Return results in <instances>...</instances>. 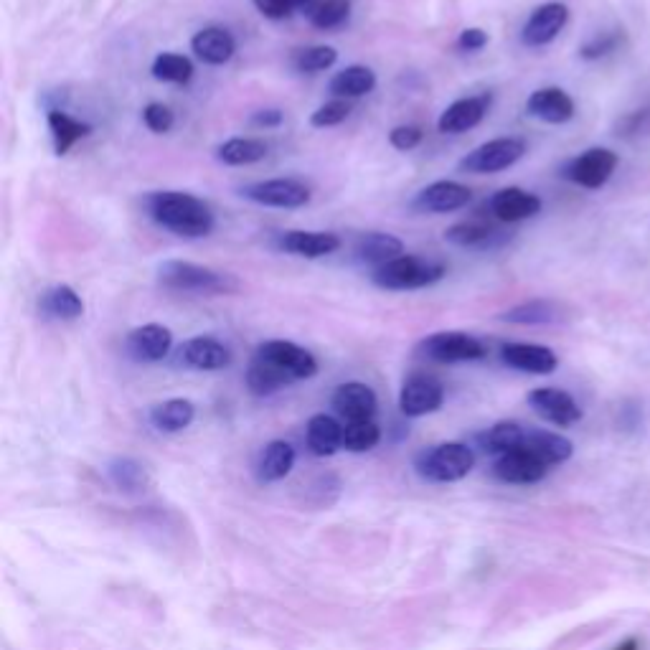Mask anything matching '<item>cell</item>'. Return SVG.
Returning a JSON list of instances; mask_svg holds the SVG:
<instances>
[{"instance_id":"33","label":"cell","mask_w":650,"mask_h":650,"mask_svg":"<svg viewBox=\"0 0 650 650\" xmlns=\"http://www.w3.org/2000/svg\"><path fill=\"white\" fill-rule=\"evenodd\" d=\"M559 318H562V310L554 300H529V303L516 305L501 315L503 323L513 325H546L557 323Z\"/></svg>"},{"instance_id":"44","label":"cell","mask_w":650,"mask_h":650,"mask_svg":"<svg viewBox=\"0 0 650 650\" xmlns=\"http://www.w3.org/2000/svg\"><path fill=\"white\" fill-rule=\"evenodd\" d=\"M143 122L150 133L163 135V133H171V127L176 125V117H173L171 107L163 105V102H150V105L143 110Z\"/></svg>"},{"instance_id":"14","label":"cell","mask_w":650,"mask_h":650,"mask_svg":"<svg viewBox=\"0 0 650 650\" xmlns=\"http://www.w3.org/2000/svg\"><path fill=\"white\" fill-rule=\"evenodd\" d=\"M551 468H546L536 455H531L526 447H518V450L506 452L501 458L493 463V475H496L501 483L508 485H534L541 483L546 478Z\"/></svg>"},{"instance_id":"1","label":"cell","mask_w":650,"mask_h":650,"mask_svg":"<svg viewBox=\"0 0 650 650\" xmlns=\"http://www.w3.org/2000/svg\"><path fill=\"white\" fill-rule=\"evenodd\" d=\"M148 216L166 232L186 239L209 237L214 232L216 219L211 206L204 199L183 191L150 193L145 201Z\"/></svg>"},{"instance_id":"19","label":"cell","mask_w":650,"mask_h":650,"mask_svg":"<svg viewBox=\"0 0 650 650\" xmlns=\"http://www.w3.org/2000/svg\"><path fill=\"white\" fill-rule=\"evenodd\" d=\"M491 214L496 216L503 224H518V221L534 219L541 211V199L536 193L524 191V188H501L498 193H493L491 199Z\"/></svg>"},{"instance_id":"6","label":"cell","mask_w":650,"mask_h":650,"mask_svg":"<svg viewBox=\"0 0 650 650\" xmlns=\"http://www.w3.org/2000/svg\"><path fill=\"white\" fill-rule=\"evenodd\" d=\"M526 155V143L518 138H496L478 145L460 160V171L485 176V173H498L516 166L518 160Z\"/></svg>"},{"instance_id":"51","label":"cell","mask_w":650,"mask_h":650,"mask_svg":"<svg viewBox=\"0 0 650 650\" xmlns=\"http://www.w3.org/2000/svg\"><path fill=\"white\" fill-rule=\"evenodd\" d=\"M318 0H292V6L295 8H313Z\"/></svg>"},{"instance_id":"42","label":"cell","mask_w":650,"mask_h":650,"mask_svg":"<svg viewBox=\"0 0 650 650\" xmlns=\"http://www.w3.org/2000/svg\"><path fill=\"white\" fill-rule=\"evenodd\" d=\"M620 46H623V34H617V31H607V34H597L595 39H590L587 44H582L579 56L587 61H597V59H605V56L615 54Z\"/></svg>"},{"instance_id":"40","label":"cell","mask_w":650,"mask_h":650,"mask_svg":"<svg viewBox=\"0 0 650 650\" xmlns=\"http://www.w3.org/2000/svg\"><path fill=\"white\" fill-rule=\"evenodd\" d=\"M493 229L483 221H460V224H452L445 232V239L455 247H485L491 242Z\"/></svg>"},{"instance_id":"9","label":"cell","mask_w":650,"mask_h":650,"mask_svg":"<svg viewBox=\"0 0 650 650\" xmlns=\"http://www.w3.org/2000/svg\"><path fill=\"white\" fill-rule=\"evenodd\" d=\"M617 163H620V158L610 148H590L569 160L567 168H564V176L577 186L595 191V188H602L610 181Z\"/></svg>"},{"instance_id":"8","label":"cell","mask_w":650,"mask_h":650,"mask_svg":"<svg viewBox=\"0 0 650 650\" xmlns=\"http://www.w3.org/2000/svg\"><path fill=\"white\" fill-rule=\"evenodd\" d=\"M242 196L259 206H272V209H300L310 201V188L295 178H270V181L244 186Z\"/></svg>"},{"instance_id":"25","label":"cell","mask_w":650,"mask_h":650,"mask_svg":"<svg viewBox=\"0 0 650 650\" xmlns=\"http://www.w3.org/2000/svg\"><path fill=\"white\" fill-rule=\"evenodd\" d=\"M531 455L541 460L546 468H554V465H562L572 458V442L567 437L557 435V432H546V430H536V432H526L524 445Z\"/></svg>"},{"instance_id":"38","label":"cell","mask_w":650,"mask_h":650,"mask_svg":"<svg viewBox=\"0 0 650 650\" xmlns=\"http://www.w3.org/2000/svg\"><path fill=\"white\" fill-rule=\"evenodd\" d=\"M338 61V51L333 46H305V49H295L292 54V67L298 72L315 74L331 69Z\"/></svg>"},{"instance_id":"30","label":"cell","mask_w":650,"mask_h":650,"mask_svg":"<svg viewBox=\"0 0 650 650\" xmlns=\"http://www.w3.org/2000/svg\"><path fill=\"white\" fill-rule=\"evenodd\" d=\"M39 310L46 318L56 320H77L84 315V303L77 290L69 285H56L46 290L39 300Z\"/></svg>"},{"instance_id":"48","label":"cell","mask_w":650,"mask_h":650,"mask_svg":"<svg viewBox=\"0 0 650 650\" xmlns=\"http://www.w3.org/2000/svg\"><path fill=\"white\" fill-rule=\"evenodd\" d=\"M488 44V34L483 28H465L463 34L458 36V46L463 51H480Z\"/></svg>"},{"instance_id":"17","label":"cell","mask_w":650,"mask_h":650,"mask_svg":"<svg viewBox=\"0 0 650 650\" xmlns=\"http://www.w3.org/2000/svg\"><path fill=\"white\" fill-rule=\"evenodd\" d=\"M125 348L135 361L155 364V361H163L168 353H171L173 333L168 331L166 325H158V323L140 325V328L127 333Z\"/></svg>"},{"instance_id":"49","label":"cell","mask_w":650,"mask_h":650,"mask_svg":"<svg viewBox=\"0 0 650 650\" xmlns=\"http://www.w3.org/2000/svg\"><path fill=\"white\" fill-rule=\"evenodd\" d=\"M282 120H285L282 110H259L257 115L252 117L254 125H259V127H280Z\"/></svg>"},{"instance_id":"13","label":"cell","mask_w":650,"mask_h":650,"mask_svg":"<svg viewBox=\"0 0 650 650\" xmlns=\"http://www.w3.org/2000/svg\"><path fill=\"white\" fill-rule=\"evenodd\" d=\"M178 364L193 371H221L232 364V351L221 341L209 336H199L178 346Z\"/></svg>"},{"instance_id":"34","label":"cell","mask_w":650,"mask_h":650,"mask_svg":"<svg viewBox=\"0 0 650 650\" xmlns=\"http://www.w3.org/2000/svg\"><path fill=\"white\" fill-rule=\"evenodd\" d=\"M524 437V427L516 425V422H498V425H493L491 430L480 435V447L488 455H498L501 458L506 452H513L524 445Z\"/></svg>"},{"instance_id":"21","label":"cell","mask_w":650,"mask_h":650,"mask_svg":"<svg viewBox=\"0 0 650 650\" xmlns=\"http://www.w3.org/2000/svg\"><path fill=\"white\" fill-rule=\"evenodd\" d=\"M574 110H577L574 100L562 87L536 89L526 100V112L536 120L549 122V125H564V122L572 120Z\"/></svg>"},{"instance_id":"4","label":"cell","mask_w":650,"mask_h":650,"mask_svg":"<svg viewBox=\"0 0 650 650\" xmlns=\"http://www.w3.org/2000/svg\"><path fill=\"white\" fill-rule=\"evenodd\" d=\"M414 468L430 483H458L475 468V455L463 442H442L422 452Z\"/></svg>"},{"instance_id":"11","label":"cell","mask_w":650,"mask_h":650,"mask_svg":"<svg viewBox=\"0 0 650 650\" xmlns=\"http://www.w3.org/2000/svg\"><path fill=\"white\" fill-rule=\"evenodd\" d=\"M529 404L541 419L551 422L557 427H572L582 419V409L574 402L572 394L564 389H554V386H541L529 394Z\"/></svg>"},{"instance_id":"10","label":"cell","mask_w":650,"mask_h":650,"mask_svg":"<svg viewBox=\"0 0 650 650\" xmlns=\"http://www.w3.org/2000/svg\"><path fill=\"white\" fill-rule=\"evenodd\" d=\"M445 404V386L430 374H412L399 392V409L404 417H425Z\"/></svg>"},{"instance_id":"18","label":"cell","mask_w":650,"mask_h":650,"mask_svg":"<svg viewBox=\"0 0 650 650\" xmlns=\"http://www.w3.org/2000/svg\"><path fill=\"white\" fill-rule=\"evenodd\" d=\"M503 364L524 374H554L559 366L557 353L539 343H506L501 348Z\"/></svg>"},{"instance_id":"50","label":"cell","mask_w":650,"mask_h":650,"mask_svg":"<svg viewBox=\"0 0 650 650\" xmlns=\"http://www.w3.org/2000/svg\"><path fill=\"white\" fill-rule=\"evenodd\" d=\"M612 650H640V643H638V638H628V640H623L620 645H615Z\"/></svg>"},{"instance_id":"46","label":"cell","mask_w":650,"mask_h":650,"mask_svg":"<svg viewBox=\"0 0 650 650\" xmlns=\"http://www.w3.org/2000/svg\"><path fill=\"white\" fill-rule=\"evenodd\" d=\"M254 8L265 18H272V21H282L295 11L292 0H254Z\"/></svg>"},{"instance_id":"28","label":"cell","mask_w":650,"mask_h":650,"mask_svg":"<svg viewBox=\"0 0 650 650\" xmlns=\"http://www.w3.org/2000/svg\"><path fill=\"white\" fill-rule=\"evenodd\" d=\"M402 254L404 244L402 239H397L394 234L371 232L364 234V237L359 239V244H356V257H359L361 262H366V265H374V270L386 265V262H392V259L402 257Z\"/></svg>"},{"instance_id":"12","label":"cell","mask_w":650,"mask_h":650,"mask_svg":"<svg viewBox=\"0 0 650 650\" xmlns=\"http://www.w3.org/2000/svg\"><path fill=\"white\" fill-rule=\"evenodd\" d=\"M470 199H473V191L463 183L435 181L414 196L412 206L422 214H450V211L468 206Z\"/></svg>"},{"instance_id":"45","label":"cell","mask_w":650,"mask_h":650,"mask_svg":"<svg viewBox=\"0 0 650 650\" xmlns=\"http://www.w3.org/2000/svg\"><path fill=\"white\" fill-rule=\"evenodd\" d=\"M422 138H425V133H422V127L417 125H399L389 133V143H392V148L402 150V153L417 148V145L422 143Z\"/></svg>"},{"instance_id":"15","label":"cell","mask_w":650,"mask_h":650,"mask_svg":"<svg viewBox=\"0 0 650 650\" xmlns=\"http://www.w3.org/2000/svg\"><path fill=\"white\" fill-rule=\"evenodd\" d=\"M569 21V8L564 3H544V6L536 8L531 13L529 21L524 23V31H521V41L526 46H539L551 44L564 31Z\"/></svg>"},{"instance_id":"35","label":"cell","mask_w":650,"mask_h":650,"mask_svg":"<svg viewBox=\"0 0 650 650\" xmlns=\"http://www.w3.org/2000/svg\"><path fill=\"white\" fill-rule=\"evenodd\" d=\"M247 386L254 397H270V394H275V392H280V389H285V386H290V381H287L280 371L272 369L267 361H262L254 356L252 364H249V369H247Z\"/></svg>"},{"instance_id":"26","label":"cell","mask_w":650,"mask_h":650,"mask_svg":"<svg viewBox=\"0 0 650 650\" xmlns=\"http://www.w3.org/2000/svg\"><path fill=\"white\" fill-rule=\"evenodd\" d=\"M295 468V447L285 440H272L257 460V478L262 483H277Z\"/></svg>"},{"instance_id":"47","label":"cell","mask_w":650,"mask_h":650,"mask_svg":"<svg viewBox=\"0 0 650 650\" xmlns=\"http://www.w3.org/2000/svg\"><path fill=\"white\" fill-rule=\"evenodd\" d=\"M617 130H623L625 138H630V135L648 133V130H650V110H640V112H633V115H628L623 122H620V125H617Z\"/></svg>"},{"instance_id":"7","label":"cell","mask_w":650,"mask_h":650,"mask_svg":"<svg viewBox=\"0 0 650 650\" xmlns=\"http://www.w3.org/2000/svg\"><path fill=\"white\" fill-rule=\"evenodd\" d=\"M257 359L267 361L272 369L280 371L287 381H303L313 379L318 374V361L310 351L300 348L298 343L290 341H267L257 348L254 353Z\"/></svg>"},{"instance_id":"5","label":"cell","mask_w":650,"mask_h":650,"mask_svg":"<svg viewBox=\"0 0 650 650\" xmlns=\"http://www.w3.org/2000/svg\"><path fill=\"white\" fill-rule=\"evenodd\" d=\"M417 356L435 364H468V361H483L488 356V348L470 333L440 331L419 341Z\"/></svg>"},{"instance_id":"32","label":"cell","mask_w":650,"mask_h":650,"mask_svg":"<svg viewBox=\"0 0 650 650\" xmlns=\"http://www.w3.org/2000/svg\"><path fill=\"white\" fill-rule=\"evenodd\" d=\"M267 143L257 138H232L216 148V158L224 166H252L267 158Z\"/></svg>"},{"instance_id":"23","label":"cell","mask_w":650,"mask_h":650,"mask_svg":"<svg viewBox=\"0 0 650 650\" xmlns=\"http://www.w3.org/2000/svg\"><path fill=\"white\" fill-rule=\"evenodd\" d=\"M191 51L196 54V59H201L204 64L221 67V64H226V61L234 56V51H237V41H234L229 28L206 26L191 39Z\"/></svg>"},{"instance_id":"31","label":"cell","mask_w":650,"mask_h":650,"mask_svg":"<svg viewBox=\"0 0 650 650\" xmlns=\"http://www.w3.org/2000/svg\"><path fill=\"white\" fill-rule=\"evenodd\" d=\"M193 417H196V407L188 399H168V402H160L150 409V425L158 432H168V435L186 430Z\"/></svg>"},{"instance_id":"43","label":"cell","mask_w":650,"mask_h":650,"mask_svg":"<svg viewBox=\"0 0 650 650\" xmlns=\"http://www.w3.org/2000/svg\"><path fill=\"white\" fill-rule=\"evenodd\" d=\"M351 115V102L348 100H333V102H325V105H320L318 110L310 115V125L313 127H333V125H341L346 117Z\"/></svg>"},{"instance_id":"36","label":"cell","mask_w":650,"mask_h":650,"mask_svg":"<svg viewBox=\"0 0 650 650\" xmlns=\"http://www.w3.org/2000/svg\"><path fill=\"white\" fill-rule=\"evenodd\" d=\"M150 72H153V77L158 79V82L188 84L193 77V64L191 59L183 54H160L155 56Z\"/></svg>"},{"instance_id":"39","label":"cell","mask_w":650,"mask_h":650,"mask_svg":"<svg viewBox=\"0 0 650 650\" xmlns=\"http://www.w3.org/2000/svg\"><path fill=\"white\" fill-rule=\"evenodd\" d=\"M110 478L120 491H127V493L143 491L145 485H148V473H145L143 465L133 458L112 460Z\"/></svg>"},{"instance_id":"16","label":"cell","mask_w":650,"mask_h":650,"mask_svg":"<svg viewBox=\"0 0 650 650\" xmlns=\"http://www.w3.org/2000/svg\"><path fill=\"white\" fill-rule=\"evenodd\" d=\"M491 94H475V97H463L452 102L437 120V130L445 135H463L483 122V117L491 110Z\"/></svg>"},{"instance_id":"41","label":"cell","mask_w":650,"mask_h":650,"mask_svg":"<svg viewBox=\"0 0 650 650\" xmlns=\"http://www.w3.org/2000/svg\"><path fill=\"white\" fill-rule=\"evenodd\" d=\"M381 430L374 419H364V422H348L343 427V447L351 452H366L371 447L379 445Z\"/></svg>"},{"instance_id":"29","label":"cell","mask_w":650,"mask_h":650,"mask_svg":"<svg viewBox=\"0 0 650 650\" xmlns=\"http://www.w3.org/2000/svg\"><path fill=\"white\" fill-rule=\"evenodd\" d=\"M46 122H49L51 138H54L56 155H67L79 140L92 133V125H87V122L77 120V117L67 115V112L61 110H51L49 115H46Z\"/></svg>"},{"instance_id":"24","label":"cell","mask_w":650,"mask_h":650,"mask_svg":"<svg viewBox=\"0 0 650 650\" xmlns=\"http://www.w3.org/2000/svg\"><path fill=\"white\" fill-rule=\"evenodd\" d=\"M305 442L308 450L318 458H331L338 447H343V427L338 425V419L328 417V414H313L305 427Z\"/></svg>"},{"instance_id":"37","label":"cell","mask_w":650,"mask_h":650,"mask_svg":"<svg viewBox=\"0 0 650 650\" xmlns=\"http://www.w3.org/2000/svg\"><path fill=\"white\" fill-rule=\"evenodd\" d=\"M351 16V0H320L308 11L310 23L320 31H331V28L343 26Z\"/></svg>"},{"instance_id":"20","label":"cell","mask_w":650,"mask_h":650,"mask_svg":"<svg viewBox=\"0 0 650 650\" xmlns=\"http://www.w3.org/2000/svg\"><path fill=\"white\" fill-rule=\"evenodd\" d=\"M333 409L348 422H364V419H374L379 399H376L371 386L361 384V381H348L333 392Z\"/></svg>"},{"instance_id":"3","label":"cell","mask_w":650,"mask_h":650,"mask_svg":"<svg viewBox=\"0 0 650 650\" xmlns=\"http://www.w3.org/2000/svg\"><path fill=\"white\" fill-rule=\"evenodd\" d=\"M445 275L447 270L440 262L414 257V254H402V257L376 267V270L371 272V282H374L376 287H381V290L407 292L435 285V282H440Z\"/></svg>"},{"instance_id":"22","label":"cell","mask_w":650,"mask_h":650,"mask_svg":"<svg viewBox=\"0 0 650 650\" xmlns=\"http://www.w3.org/2000/svg\"><path fill=\"white\" fill-rule=\"evenodd\" d=\"M277 247L287 254H295V257L320 259L338 252V249H341V239H338V234L331 232H303V229H292V232L282 234Z\"/></svg>"},{"instance_id":"27","label":"cell","mask_w":650,"mask_h":650,"mask_svg":"<svg viewBox=\"0 0 650 650\" xmlns=\"http://www.w3.org/2000/svg\"><path fill=\"white\" fill-rule=\"evenodd\" d=\"M376 74L374 69L364 67V64H353V67L341 69L336 77L331 79L328 89L336 100H359L364 94L374 92Z\"/></svg>"},{"instance_id":"2","label":"cell","mask_w":650,"mask_h":650,"mask_svg":"<svg viewBox=\"0 0 650 650\" xmlns=\"http://www.w3.org/2000/svg\"><path fill=\"white\" fill-rule=\"evenodd\" d=\"M158 280L168 290L193 292V295H234L242 287V282L229 272H219L196 262H181V259H168L158 265Z\"/></svg>"}]
</instances>
